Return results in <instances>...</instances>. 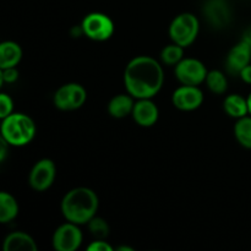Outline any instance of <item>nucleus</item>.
<instances>
[{"mask_svg":"<svg viewBox=\"0 0 251 251\" xmlns=\"http://www.w3.org/2000/svg\"><path fill=\"white\" fill-rule=\"evenodd\" d=\"M163 82L164 73L162 65L152 56H136L125 68V88L136 100L153 98L161 91Z\"/></svg>","mask_w":251,"mask_h":251,"instance_id":"1","label":"nucleus"},{"mask_svg":"<svg viewBox=\"0 0 251 251\" xmlns=\"http://www.w3.org/2000/svg\"><path fill=\"white\" fill-rule=\"evenodd\" d=\"M19 215V203L11 194L0 193V222L9 223Z\"/></svg>","mask_w":251,"mask_h":251,"instance_id":"18","label":"nucleus"},{"mask_svg":"<svg viewBox=\"0 0 251 251\" xmlns=\"http://www.w3.org/2000/svg\"><path fill=\"white\" fill-rule=\"evenodd\" d=\"M5 251H37L36 242L29 234L25 232L10 233L4 240Z\"/></svg>","mask_w":251,"mask_h":251,"instance_id":"15","label":"nucleus"},{"mask_svg":"<svg viewBox=\"0 0 251 251\" xmlns=\"http://www.w3.org/2000/svg\"><path fill=\"white\" fill-rule=\"evenodd\" d=\"M134 97L131 95H120L114 96L112 100L108 103V113L110 117L115 118V119H123L126 118L127 115L132 114L134 110Z\"/></svg>","mask_w":251,"mask_h":251,"instance_id":"14","label":"nucleus"},{"mask_svg":"<svg viewBox=\"0 0 251 251\" xmlns=\"http://www.w3.org/2000/svg\"><path fill=\"white\" fill-rule=\"evenodd\" d=\"M200 31L199 19L191 12H183L176 16L169 26V36L173 43L188 48L196 41Z\"/></svg>","mask_w":251,"mask_h":251,"instance_id":"4","label":"nucleus"},{"mask_svg":"<svg viewBox=\"0 0 251 251\" xmlns=\"http://www.w3.org/2000/svg\"><path fill=\"white\" fill-rule=\"evenodd\" d=\"M203 102V93L199 86L181 85L172 96V103L183 112H191L201 107Z\"/></svg>","mask_w":251,"mask_h":251,"instance_id":"10","label":"nucleus"},{"mask_svg":"<svg viewBox=\"0 0 251 251\" xmlns=\"http://www.w3.org/2000/svg\"><path fill=\"white\" fill-rule=\"evenodd\" d=\"M83 235L78 225L66 222L59 226L53 234V248L56 251H75L81 247Z\"/></svg>","mask_w":251,"mask_h":251,"instance_id":"8","label":"nucleus"},{"mask_svg":"<svg viewBox=\"0 0 251 251\" xmlns=\"http://www.w3.org/2000/svg\"><path fill=\"white\" fill-rule=\"evenodd\" d=\"M1 120V137L6 140L10 146H26L33 140L36 125L28 115L24 113H11Z\"/></svg>","mask_w":251,"mask_h":251,"instance_id":"3","label":"nucleus"},{"mask_svg":"<svg viewBox=\"0 0 251 251\" xmlns=\"http://www.w3.org/2000/svg\"><path fill=\"white\" fill-rule=\"evenodd\" d=\"M82 33L96 42L108 41L114 33V24L108 15L102 12H91L81 22Z\"/></svg>","mask_w":251,"mask_h":251,"instance_id":"5","label":"nucleus"},{"mask_svg":"<svg viewBox=\"0 0 251 251\" xmlns=\"http://www.w3.org/2000/svg\"><path fill=\"white\" fill-rule=\"evenodd\" d=\"M11 113H14V100L7 93L0 95V118L9 117Z\"/></svg>","mask_w":251,"mask_h":251,"instance_id":"23","label":"nucleus"},{"mask_svg":"<svg viewBox=\"0 0 251 251\" xmlns=\"http://www.w3.org/2000/svg\"><path fill=\"white\" fill-rule=\"evenodd\" d=\"M88 230L95 239H107L110 233V227L107 221L102 217H95L87 223Z\"/></svg>","mask_w":251,"mask_h":251,"instance_id":"22","label":"nucleus"},{"mask_svg":"<svg viewBox=\"0 0 251 251\" xmlns=\"http://www.w3.org/2000/svg\"><path fill=\"white\" fill-rule=\"evenodd\" d=\"M19 78V70L16 68L0 69V81L1 83H14Z\"/></svg>","mask_w":251,"mask_h":251,"instance_id":"24","label":"nucleus"},{"mask_svg":"<svg viewBox=\"0 0 251 251\" xmlns=\"http://www.w3.org/2000/svg\"><path fill=\"white\" fill-rule=\"evenodd\" d=\"M131 115L137 125L142 127H150L153 126L158 120L159 110L156 103L152 102L151 98H144L135 102Z\"/></svg>","mask_w":251,"mask_h":251,"instance_id":"13","label":"nucleus"},{"mask_svg":"<svg viewBox=\"0 0 251 251\" xmlns=\"http://www.w3.org/2000/svg\"><path fill=\"white\" fill-rule=\"evenodd\" d=\"M242 41H244L245 43L249 44L250 48H251V27H249V28H248L247 31L244 32V34H243Z\"/></svg>","mask_w":251,"mask_h":251,"instance_id":"28","label":"nucleus"},{"mask_svg":"<svg viewBox=\"0 0 251 251\" xmlns=\"http://www.w3.org/2000/svg\"><path fill=\"white\" fill-rule=\"evenodd\" d=\"M22 59V48L12 41H5L0 44V69L16 68Z\"/></svg>","mask_w":251,"mask_h":251,"instance_id":"16","label":"nucleus"},{"mask_svg":"<svg viewBox=\"0 0 251 251\" xmlns=\"http://www.w3.org/2000/svg\"><path fill=\"white\" fill-rule=\"evenodd\" d=\"M87 100V93L85 87L80 83H65L55 91L53 97L54 105L58 109L70 112L82 107Z\"/></svg>","mask_w":251,"mask_h":251,"instance_id":"6","label":"nucleus"},{"mask_svg":"<svg viewBox=\"0 0 251 251\" xmlns=\"http://www.w3.org/2000/svg\"><path fill=\"white\" fill-rule=\"evenodd\" d=\"M9 147L10 145L7 144L6 140H4L1 137V139H0V161L1 162H4L5 158H6L7 149H9Z\"/></svg>","mask_w":251,"mask_h":251,"instance_id":"27","label":"nucleus"},{"mask_svg":"<svg viewBox=\"0 0 251 251\" xmlns=\"http://www.w3.org/2000/svg\"><path fill=\"white\" fill-rule=\"evenodd\" d=\"M87 250L90 251H113L114 248L108 244L105 239H96L95 242L91 243L87 247Z\"/></svg>","mask_w":251,"mask_h":251,"instance_id":"25","label":"nucleus"},{"mask_svg":"<svg viewBox=\"0 0 251 251\" xmlns=\"http://www.w3.org/2000/svg\"><path fill=\"white\" fill-rule=\"evenodd\" d=\"M203 15L215 28H225L232 19L229 5L226 0H207L203 6Z\"/></svg>","mask_w":251,"mask_h":251,"instance_id":"11","label":"nucleus"},{"mask_svg":"<svg viewBox=\"0 0 251 251\" xmlns=\"http://www.w3.org/2000/svg\"><path fill=\"white\" fill-rule=\"evenodd\" d=\"M248 100V107H249V114L251 115V93L247 97Z\"/></svg>","mask_w":251,"mask_h":251,"instance_id":"30","label":"nucleus"},{"mask_svg":"<svg viewBox=\"0 0 251 251\" xmlns=\"http://www.w3.org/2000/svg\"><path fill=\"white\" fill-rule=\"evenodd\" d=\"M184 59V48L179 44L172 43L164 47L161 51L162 63L168 66H176Z\"/></svg>","mask_w":251,"mask_h":251,"instance_id":"21","label":"nucleus"},{"mask_svg":"<svg viewBox=\"0 0 251 251\" xmlns=\"http://www.w3.org/2000/svg\"><path fill=\"white\" fill-rule=\"evenodd\" d=\"M239 76L245 83H249V85H251V64H249L248 66H245V68L240 71Z\"/></svg>","mask_w":251,"mask_h":251,"instance_id":"26","label":"nucleus"},{"mask_svg":"<svg viewBox=\"0 0 251 251\" xmlns=\"http://www.w3.org/2000/svg\"><path fill=\"white\" fill-rule=\"evenodd\" d=\"M223 109L230 118H234V119H240V118L249 115L248 100L238 93H233V95L226 97L225 102H223Z\"/></svg>","mask_w":251,"mask_h":251,"instance_id":"17","label":"nucleus"},{"mask_svg":"<svg viewBox=\"0 0 251 251\" xmlns=\"http://www.w3.org/2000/svg\"><path fill=\"white\" fill-rule=\"evenodd\" d=\"M56 168L51 159H39L29 172L28 184L36 191H46L53 185L55 180Z\"/></svg>","mask_w":251,"mask_h":251,"instance_id":"9","label":"nucleus"},{"mask_svg":"<svg viewBox=\"0 0 251 251\" xmlns=\"http://www.w3.org/2000/svg\"><path fill=\"white\" fill-rule=\"evenodd\" d=\"M251 61V48L244 41L235 44L226 59V68L230 75H239L240 71Z\"/></svg>","mask_w":251,"mask_h":251,"instance_id":"12","label":"nucleus"},{"mask_svg":"<svg viewBox=\"0 0 251 251\" xmlns=\"http://www.w3.org/2000/svg\"><path fill=\"white\" fill-rule=\"evenodd\" d=\"M234 136L243 147L251 150V115L237 119L234 125Z\"/></svg>","mask_w":251,"mask_h":251,"instance_id":"19","label":"nucleus"},{"mask_svg":"<svg viewBox=\"0 0 251 251\" xmlns=\"http://www.w3.org/2000/svg\"><path fill=\"white\" fill-rule=\"evenodd\" d=\"M100 206L98 196L92 189L80 186L71 189L61 200V213L75 225H87L96 216Z\"/></svg>","mask_w":251,"mask_h":251,"instance_id":"2","label":"nucleus"},{"mask_svg":"<svg viewBox=\"0 0 251 251\" xmlns=\"http://www.w3.org/2000/svg\"><path fill=\"white\" fill-rule=\"evenodd\" d=\"M117 250H119V251H134V249H132V248H130V247H118Z\"/></svg>","mask_w":251,"mask_h":251,"instance_id":"29","label":"nucleus"},{"mask_svg":"<svg viewBox=\"0 0 251 251\" xmlns=\"http://www.w3.org/2000/svg\"><path fill=\"white\" fill-rule=\"evenodd\" d=\"M174 74L181 85L199 86L205 82L208 71L205 64L199 59L184 58L176 65Z\"/></svg>","mask_w":251,"mask_h":251,"instance_id":"7","label":"nucleus"},{"mask_svg":"<svg viewBox=\"0 0 251 251\" xmlns=\"http://www.w3.org/2000/svg\"><path fill=\"white\" fill-rule=\"evenodd\" d=\"M205 82L207 85L208 90L215 93V95H223L228 88L227 76L221 70L208 71Z\"/></svg>","mask_w":251,"mask_h":251,"instance_id":"20","label":"nucleus"}]
</instances>
